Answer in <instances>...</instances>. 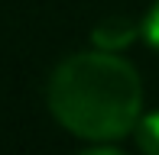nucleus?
<instances>
[{
    "mask_svg": "<svg viewBox=\"0 0 159 155\" xmlns=\"http://www.w3.org/2000/svg\"><path fill=\"white\" fill-rule=\"evenodd\" d=\"M81 155H120V152H114V149H91V152H81Z\"/></svg>",
    "mask_w": 159,
    "mask_h": 155,
    "instance_id": "nucleus-5",
    "label": "nucleus"
},
{
    "mask_svg": "<svg viewBox=\"0 0 159 155\" xmlns=\"http://www.w3.org/2000/svg\"><path fill=\"white\" fill-rule=\"evenodd\" d=\"M133 26L130 23H104V26H98V32H94V42L101 48H120V45H127V42H133Z\"/></svg>",
    "mask_w": 159,
    "mask_h": 155,
    "instance_id": "nucleus-2",
    "label": "nucleus"
},
{
    "mask_svg": "<svg viewBox=\"0 0 159 155\" xmlns=\"http://www.w3.org/2000/svg\"><path fill=\"white\" fill-rule=\"evenodd\" d=\"M143 87L133 65L111 52L65 58L49 81V110L75 136L120 139L140 119Z\"/></svg>",
    "mask_w": 159,
    "mask_h": 155,
    "instance_id": "nucleus-1",
    "label": "nucleus"
},
{
    "mask_svg": "<svg viewBox=\"0 0 159 155\" xmlns=\"http://www.w3.org/2000/svg\"><path fill=\"white\" fill-rule=\"evenodd\" d=\"M136 142L143 155H159V110L136 119Z\"/></svg>",
    "mask_w": 159,
    "mask_h": 155,
    "instance_id": "nucleus-3",
    "label": "nucleus"
},
{
    "mask_svg": "<svg viewBox=\"0 0 159 155\" xmlns=\"http://www.w3.org/2000/svg\"><path fill=\"white\" fill-rule=\"evenodd\" d=\"M143 36L153 48H159V3L153 6V13L146 16V23H143Z\"/></svg>",
    "mask_w": 159,
    "mask_h": 155,
    "instance_id": "nucleus-4",
    "label": "nucleus"
}]
</instances>
